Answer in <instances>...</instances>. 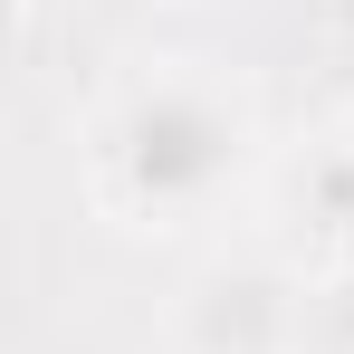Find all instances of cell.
Masks as SVG:
<instances>
[{
    "instance_id": "cell-1",
    "label": "cell",
    "mask_w": 354,
    "mask_h": 354,
    "mask_svg": "<svg viewBox=\"0 0 354 354\" xmlns=\"http://www.w3.org/2000/svg\"><path fill=\"white\" fill-rule=\"evenodd\" d=\"M106 163L134 211H201L249 163V115H239V96L201 86V77H153L124 96Z\"/></svg>"
},
{
    "instance_id": "cell-2",
    "label": "cell",
    "mask_w": 354,
    "mask_h": 354,
    "mask_svg": "<svg viewBox=\"0 0 354 354\" xmlns=\"http://www.w3.org/2000/svg\"><path fill=\"white\" fill-rule=\"evenodd\" d=\"M306 326L278 268H211L182 297V345L192 354H278Z\"/></svg>"
},
{
    "instance_id": "cell-3",
    "label": "cell",
    "mask_w": 354,
    "mask_h": 354,
    "mask_svg": "<svg viewBox=\"0 0 354 354\" xmlns=\"http://www.w3.org/2000/svg\"><path fill=\"white\" fill-rule=\"evenodd\" d=\"M326 316H335V345L354 354V278H345V288H335V297H326Z\"/></svg>"
},
{
    "instance_id": "cell-4",
    "label": "cell",
    "mask_w": 354,
    "mask_h": 354,
    "mask_svg": "<svg viewBox=\"0 0 354 354\" xmlns=\"http://www.w3.org/2000/svg\"><path fill=\"white\" fill-rule=\"evenodd\" d=\"M335 249H345V278H354V221H345V230H335Z\"/></svg>"
}]
</instances>
